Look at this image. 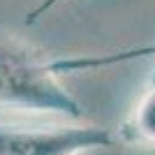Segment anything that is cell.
Segmentation results:
<instances>
[{"label":"cell","instance_id":"3","mask_svg":"<svg viewBox=\"0 0 155 155\" xmlns=\"http://www.w3.org/2000/svg\"><path fill=\"white\" fill-rule=\"evenodd\" d=\"M125 130L130 132V139L155 143V88L143 95Z\"/></svg>","mask_w":155,"mask_h":155},{"label":"cell","instance_id":"4","mask_svg":"<svg viewBox=\"0 0 155 155\" xmlns=\"http://www.w3.org/2000/svg\"><path fill=\"white\" fill-rule=\"evenodd\" d=\"M58 2H63V0H42L35 9H30V12L26 14V23H35V21H39L49 9H53V7L58 5Z\"/></svg>","mask_w":155,"mask_h":155},{"label":"cell","instance_id":"2","mask_svg":"<svg viewBox=\"0 0 155 155\" xmlns=\"http://www.w3.org/2000/svg\"><path fill=\"white\" fill-rule=\"evenodd\" d=\"M111 143L114 134L97 125L56 130L0 125V155H81L93 148H107Z\"/></svg>","mask_w":155,"mask_h":155},{"label":"cell","instance_id":"1","mask_svg":"<svg viewBox=\"0 0 155 155\" xmlns=\"http://www.w3.org/2000/svg\"><path fill=\"white\" fill-rule=\"evenodd\" d=\"M56 65H46L14 35L0 30V104L26 111L81 118V107L58 84Z\"/></svg>","mask_w":155,"mask_h":155}]
</instances>
